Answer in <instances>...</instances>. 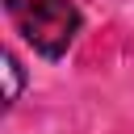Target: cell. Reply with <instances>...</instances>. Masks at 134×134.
<instances>
[{
    "instance_id": "cell-2",
    "label": "cell",
    "mask_w": 134,
    "mask_h": 134,
    "mask_svg": "<svg viewBox=\"0 0 134 134\" xmlns=\"http://www.w3.org/2000/svg\"><path fill=\"white\" fill-rule=\"evenodd\" d=\"M4 75H8V92H4V109H13L17 105V96H21V63L4 50Z\"/></svg>"
},
{
    "instance_id": "cell-1",
    "label": "cell",
    "mask_w": 134,
    "mask_h": 134,
    "mask_svg": "<svg viewBox=\"0 0 134 134\" xmlns=\"http://www.w3.org/2000/svg\"><path fill=\"white\" fill-rule=\"evenodd\" d=\"M8 21L17 34L46 59L67 54V46L80 34V8L71 0H4Z\"/></svg>"
}]
</instances>
